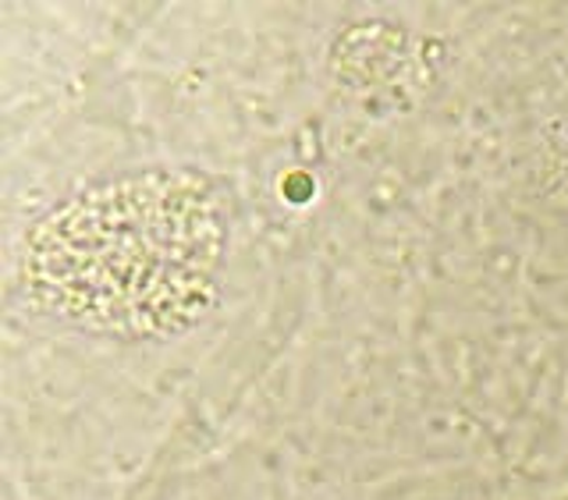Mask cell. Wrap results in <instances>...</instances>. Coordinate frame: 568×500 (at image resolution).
Listing matches in <instances>:
<instances>
[{
    "mask_svg": "<svg viewBox=\"0 0 568 500\" xmlns=\"http://www.w3.org/2000/svg\"><path fill=\"white\" fill-rule=\"evenodd\" d=\"M227 206L203 174H139L82 192L32 231L26 288L103 334H168L213 292Z\"/></svg>",
    "mask_w": 568,
    "mask_h": 500,
    "instance_id": "6da1fadb",
    "label": "cell"
}]
</instances>
